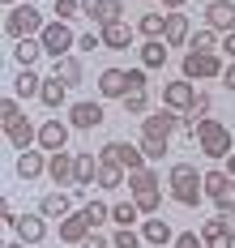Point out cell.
I'll return each instance as SVG.
<instances>
[{
  "instance_id": "cell-1",
  "label": "cell",
  "mask_w": 235,
  "mask_h": 248,
  "mask_svg": "<svg viewBox=\"0 0 235 248\" xmlns=\"http://www.w3.org/2000/svg\"><path fill=\"white\" fill-rule=\"evenodd\" d=\"M167 184H171V197L180 201L184 210H197L201 197H206V175L197 171V163H171Z\"/></svg>"
},
{
  "instance_id": "cell-2",
  "label": "cell",
  "mask_w": 235,
  "mask_h": 248,
  "mask_svg": "<svg viewBox=\"0 0 235 248\" xmlns=\"http://www.w3.org/2000/svg\"><path fill=\"white\" fill-rule=\"evenodd\" d=\"M184 128L201 141L206 158H227L231 154V124L214 120V116H201V120H184Z\"/></svg>"
},
{
  "instance_id": "cell-3",
  "label": "cell",
  "mask_w": 235,
  "mask_h": 248,
  "mask_svg": "<svg viewBox=\"0 0 235 248\" xmlns=\"http://www.w3.org/2000/svg\"><path fill=\"white\" fill-rule=\"evenodd\" d=\"M129 193H132V201L141 205V214H158V205H162V180H158L154 167L129 171Z\"/></svg>"
},
{
  "instance_id": "cell-4",
  "label": "cell",
  "mask_w": 235,
  "mask_h": 248,
  "mask_svg": "<svg viewBox=\"0 0 235 248\" xmlns=\"http://www.w3.org/2000/svg\"><path fill=\"white\" fill-rule=\"evenodd\" d=\"M43 13L34 9V4H17V9H9V17H4V34L17 43V39H39L43 34Z\"/></svg>"
},
{
  "instance_id": "cell-5",
  "label": "cell",
  "mask_w": 235,
  "mask_h": 248,
  "mask_svg": "<svg viewBox=\"0 0 235 248\" xmlns=\"http://www.w3.org/2000/svg\"><path fill=\"white\" fill-rule=\"evenodd\" d=\"M222 51H188L184 56V77L188 81H209V77H222Z\"/></svg>"
},
{
  "instance_id": "cell-6",
  "label": "cell",
  "mask_w": 235,
  "mask_h": 248,
  "mask_svg": "<svg viewBox=\"0 0 235 248\" xmlns=\"http://www.w3.org/2000/svg\"><path fill=\"white\" fill-rule=\"evenodd\" d=\"M39 43H43V51H47L52 60H60V56H69V51L77 47V34H73L69 22H47L43 34H39Z\"/></svg>"
},
{
  "instance_id": "cell-7",
  "label": "cell",
  "mask_w": 235,
  "mask_h": 248,
  "mask_svg": "<svg viewBox=\"0 0 235 248\" xmlns=\"http://www.w3.org/2000/svg\"><path fill=\"white\" fill-rule=\"evenodd\" d=\"M176 128H184L180 111H171V107H158V111H150V116L141 120V137H171Z\"/></svg>"
},
{
  "instance_id": "cell-8",
  "label": "cell",
  "mask_w": 235,
  "mask_h": 248,
  "mask_svg": "<svg viewBox=\"0 0 235 248\" xmlns=\"http://www.w3.org/2000/svg\"><path fill=\"white\" fill-rule=\"evenodd\" d=\"M47 175H52L56 188H69V184H77V154H69V150H56L52 158H47Z\"/></svg>"
},
{
  "instance_id": "cell-9",
  "label": "cell",
  "mask_w": 235,
  "mask_h": 248,
  "mask_svg": "<svg viewBox=\"0 0 235 248\" xmlns=\"http://www.w3.org/2000/svg\"><path fill=\"white\" fill-rule=\"evenodd\" d=\"M192 103H197V86H192L188 77L162 86V107H171V111H192Z\"/></svg>"
},
{
  "instance_id": "cell-10",
  "label": "cell",
  "mask_w": 235,
  "mask_h": 248,
  "mask_svg": "<svg viewBox=\"0 0 235 248\" xmlns=\"http://www.w3.org/2000/svg\"><path fill=\"white\" fill-rule=\"evenodd\" d=\"M103 158H116L124 171H141L146 167V154H141V146H132V141H107Z\"/></svg>"
},
{
  "instance_id": "cell-11",
  "label": "cell",
  "mask_w": 235,
  "mask_h": 248,
  "mask_svg": "<svg viewBox=\"0 0 235 248\" xmlns=\"http://www.w3.org/2000/svg\"><path fill=\"white\" fill-rule=\"evenodd\" d=\"M4 137H9V146L17 150H30V146H39V124L30 120V116H22V120H13V124H4Z\"/></svg>"
},
{
  "instance_id": "cell-12",
  "label": "cell",
  "mask_w": 235,
  "mask_h": 248,
  "mask_svg": "<svg viewBox=\"0 0 235 248\" xmlns=\"http://www.w3.org/2000/svg\"><path fill=\"white\" fill-rule=\"evenodd\" d=\"M47 158H52V154H47V150H39V146H30V150H22V154H17V175H22V180H39V175H47Z\"/></svg>"
},
{
  "instance_id": "cell-13",
  "label": "cell",
  "mask_w": 235,
  "mask_h": 248,
  "mask_svg": "<svg viewBox=\"0 0 235 248\" xmlns=\"http://www.w3.org/2000/svg\"><path fill=\"white\" fill-rule=\"evenodd\" d=\"M206 26H214L218 34L235 30V0H209L206 4Z\"/></svg>"
},
{
  "instance_id": "cell-14",
  "label": "cell",
  "mask_w": 235,
  "mask_h": 248,
  "mask_svg": "<svg viewBox=\"0 0 235 248\" xmlns=\"http://www.w3.org/2000/svg\"><path fill=\"white\" fill-rule=\"evenodd\" d=\"M132 86H129V69H103L99 73V94L103 99H124Z\"/></svg>"
},
{
  "instance_id": "cell-15",
  "label": "cell",
  "mask_w": 235,
  "mask_h": 248,
  "mask_svg": "<svg viewBox=\"0 0 235 248\" xmlns=\"http://www.w3.org/2000/svg\"><path fill=\"white\" fill-rule=\"evenodd\" d=\"M69 146V124L60 120H43L39 124V150H47V154H56V150Z\"/></svg>"
},
{
  "instance_id": "cell-16",
  "label": "cell",
  "mask_w": 235,
  "mask_h": 248,
  "mask_svg": "<svg viewBox=\"0 0 235 248\" xmlns=\"http://www.w3.org/2000/svg\"><path fill=\"white\" fill-rule=\"evenodd\" d=\"M188 34H192V26H188V17H184V9L167 13V30H162L167 47H188Z\"/></svg>"
},
{
  "instance_id": "cell-17",
  "label": "cell",
  "mask_w": 235,
  "mask_h": 248,
  "mask_svg": "<svg viewBox=\"0 0 235 248\" xmlns=\"http://www.w3.org/2000/svg\"><path fill=\"white\" fill-rule=\"evenodd\" d=\"M69 124L73 128H99L103 124V103H73L69 107Z\"/></svg>"
},
{
  "instance_id": "cell-18",
  "label": "cell",
  "mask_w": 235,
  "mask_h": 248,
  "mask_svg": "<svg viewBox=\"0 0 235 248\" xmlns=\"http://www.w3.org/2000/svg\"><path fill=\"white\" fill-rule=\"evenodd\" d=\"M13 231H17L22 244H43V240H47V223H43V214H22Z\"/></svg>"
},
{
  "instance_id": "cell-19",
  "label": "cell",
  "mask_w": 235,
  "mask_h": 248,
  "mask_svg": "<svg viewBox=\"0 0 235 248\" xmlns=\"http://www.w3.org/2000/svg\"><path fill=\"white\" fill-rule=\"evenodd\" d=\"M99 34H103V47H111V51H124V47H132V30L129 22H111V26H99Z\"/></svg>"
},
{
  "instance_id": "cell-20",
  "label": "cell",
  "mask_w": 235,
  "mask_h": 248,
  "mask_svg": "<svg viewBox=\"0 0 235 248\" xmlns=\"http://www.w3.org/2000/svg\"><path fill=\"white\" fill-rule=\"evenodd\" d=\"M39 214H43V218H69V214H73V201H69V193H64V188L43 193V201H39Z\"/></svg>"
},
{
  "instance_id": "cell-21",
  "label": "cell",
  "mask_w": 235,
  "mask_h": 248,
  "mask_svg": "<svg viewBox=\"0 0 235 248\" xmlns=\"http://www.w3.org/2000/svg\"><path fill=\"white\" fill-rule=\"evenodd\" d=\"M141 240H146V244H176V231H171V223H167V218L150 214V218L141 223Z\"/></svg>"
},
{
  "instance_id": "cell-22",
  "label": "cell",
  "mask_w": 235,
  "mask_h": 248,
  "mask_svg": "<svg viewBox=\"0 0 235 248\" xmlns=\"http://www.w3.org/2000/svg\"><path fill=\"white\" fill-rule=\"evenodd\" d=\"M9 90H13L22 103H30V99H39V94H43V77L34 73V69H22V73L13 77V86H9Z\"/></svg>"
},
{
  "instance_id": "cell-23",
  "label": "cell",
  "mask_w": 235,
  "mask_h": 248,
  "mask_svg": "<svg viewBox=\"0 0 235 248\" xmlns=\"http://www.w3.org/2000/svg\"><path fill=\"white\" fill-rule=\"evenodd\" d=\"M90 231H94V227L86 223V214H81V210H77V214H69V218H60V240H64V244H81Z\"/></svg>"
},
{
  "instance_id": "cell-24",
  "label": "cell",
  "mask_w": 235,
  "mask_h": 248,
  "mask_svg": "<svg viewBox=\"0 0 235 248\" xmlns=\"http://www.w3.org/2000/svg\"><path fill=\"white\" fill-rule=\"evenodd\" d=\"M69 90H73V86H69V81H64V77H43V94H39V103H43V107H52V111H56V107H60V103H64V99H69Z\"/></svg>"
},
{
  "instance_id": "cell-25",
  "label": "cell",
  "mask_w": 235,
  "mask_h": 248,
  "mask_svg": "<svg viewBox=\"0 0 235 248\" xmlns=\"http://www.w3.org/2000/svg\"><path fill=\"white\" fill-rule=\"evenodd\" d=\"M167 39H146L141 43V69H162L167 64Z\"/></svg>"
},
{
  "instance_id": "cell-26",
  "label": "cell",
  "mask_w": 235,
  "mask_h": 248,
  "mask_svg": "<svg viewBox=\"0 0 235 248\" xmlns=\"http://www.w3.org/2000/svg\"><path fill=\"white\" fill-rule=\"evenodd\" d=\"M120 184H124V167H120L116 158H103V154H99V188L111 193V188H120Z\"/></svg>"
},
{
  "instance_id": "cell-27",
  "label": "cell",
  "mask_w": 235,
  "mask_h": 248,
  "mask_svg": "<svg viewBox=\"0 0 235 248\" xmlns=\"http://www.w3.org/2000/svg\"><path fill=\"white\" fill-rule=\"evenodd\" d=\"M218 43H222V34L214 26H197L188 34V51H218Z\"/></svg>"
},
{
  "instance_id": "cell-28",
  "label": "cell",
  "mask_w": 235,
  "mask_h": 248,
  "mask_svg": "<svg viewBox=\"0 0 235 248\" xmlns=\"http://www.w3.org/2000/svg\"><path fill=\"white\" fill-rule=\"evenodd\" d=\"M39 56H47L39 39H17V47H13V60H17L22 69H34V60H39Z\"/></svg>"
},
{
  "instance_id": "cell-29",
  "label": "cell",
  "mask_w": 235,
  "mask_h": 248,
  "mask_svg": "<svg viewBox=\"0 0 235 248\" xmlns=\"http://www.w3.org/2000/svg\"><path fill=\"white\" fill-rule=\"evenodd\" d=\"M201 235H206V248H235V235H231V231H222L218 218H209V223L201 227Z\"/></svg>"
},
{
  "instance_id": "cell-30",
  "label": "cell",
  "mask_w": 235,
  "mask_h": 248,
  "mask_svg": "<svg viewBox=\"0 0 235 248\" xmlns=\"http://www.w3.org/2000/svg\"><path fill=\"white\" fill-rule=\"evenodd\" d=\"M137 214H141V205H137L132 197L111 205V223H116V227H137Z\"/></svg>"
},
{
  "instance_id": "cell-31",
  "label": "cell",
  "mask_w": 235,
  "mask_h": 248,
  "mask_svg": "<svg viewBox=\"0 0 235 248\" xmlns=\"http://www.w3.org/2000/svg\"><path fill=\"white\" fill-rule=\"evenodd\" d=\"M99 184V158L94 154H77V188Z\"/></svg>"
},
{
  "instance_id": "cell-32",
  "label": "cell",
  "mask_w": 235,
  "mask_h": 248,
  "mask_svg": "<svg viewBox=\"0 0 235 248\" xmlns=\"http://www.w3.org/2000/svg\"><path fill=\"white\" fill-rule=\"evenodd\" d=\"M81 214H86V223L94 227V231H99L103 223H111V205H107V201H94V197L81 205Z\"/></svg>"
},
{
  "instance_id": "cell-33",
  "label": "cell",
  "mask_w": 235,
  "mask_h": 248,
  "mask_svg": "<svg viewBox=\"0 0 235 248\" xmlns=\"http://www.w3.org/2000/svg\"><path fill=\"white\" fill-rule=\"evenodd\" d=\"M56 77H64V81L77 90L81 86V60L77 56H60V60H56Z\"/></svg>"
},
{
  "instance_id": "cell-34",
  "label": "cell",
  "mask_w": 235,
  "mask_h": 248,
  "mask_svg": "<svg viewBox=\"0 0 235 248\" xmlns=\"http://www.w3.org/2000/svg\"><path fill=\"white\" fill-rule=\"evenodd\" d=\"M137 30H141L146 39H162V30H167V17H162V13H141V17H137Z\"/></svg>"
},
{
  "instance_id": "cell-35",
  "label": "cell",
  "mask_w": 235,
  "mask_h": 248,
  "mask_svg": "<svg viewBox=\"0 0 235 248\" xmlns=\"http://www.w3.org/2000/svg\"><path fill=\"white\" fill-rule=\"evenodd\" d=\"M124 111L129 116H150V94L146 90H129L124 94Z\"/></svg>"
},
{
  "instance_id": "cell-36",
  "label": "cell",
  "mask_w": 235,
  "mask_h": 248,
  "mask_svg": "<svg viewBox=\"0 0 235 248\" xmlns=\"http://www.w3.org/2000/svg\"><path fill=\"white\" fill-rule=\"evenodd\" d=\"M227 188H231V175H227V171H206V197L218 201Z\"/></svg>"
},
{
  "instance_id": "cell-37",
  "label": "cell",
  "mask_w": 235,
  "mask_h": 248,
  "mask_svg": "<svg viewBox=\"0 0 235 248\" xmlns=\"http://www.w3.org/2000/svg\"><path fill=\"white\" fill-rule=\"evenodd\" d=\"M111 244L116 248H141L146 240H141V231H132V227H116V231H111Z\"/></svg>"
},
{
  "instance_id": "cell-38",
  "label": "cell",
  "mask_w": 235,
  "mask_h": 248,
  "mask_svg": "<svg viewBox=\"0 0 235 248\" xmlns=\"http://www.w3.org/2000/svg\"><path fill=\"white\" fill-rule=\"evenodd\" d=\"M22 116H26V111H22V99H17V94H4V99H0V120L4 124L22 120Z\"/></svg>"
},
{
  "instance_id": "cell-39",
  "label": "cell",
  "mask_w": 235,
  "mask_h": 248,
  "mask_svg": "<svg viewBox=\"0 0 235 248\" xmlns=\"http://www.w3.org/2000/svg\"><path fill=\"white\" fill-rule=\"evenodd\" d=\"M141 154L146 158H167V137H141Z\"/></svg>"
},
{
  "instance_id": "cell-40",
  "label": "cell",
  "mask_w": 235,
  "mask_h": 248,
  "mask_svg": "<svg viewBox=\"0 0 235 248\" xmlns=\"http://www.w3.org/2000/svg\"><path fill=\"white\" fill-rule=\"evenodd\" d=\"M56 4V22H73L81 13V0H52Z\"/></svg>"
},
{
  "instance_id": "cell-41",
  "label": "cell",
  "mask_w": 235,
  "mask_h": 248,
  "mask_svg": "<svg viewBox=\"0 0 235 248\" xmlns=\"http://www.w3.org/2000/svg\"><path fill=\"white\" fill-rule=\"evenodd\" d=\"M111 22H124V0H103V22L99 26H111Z\"/></svg>"
},
{
  "instance_id": "cell-42",
  "label": "cell",
  "mask_w": 235,
  "mask_h": 248,
  "mask_svg": "<svg viewBox=\"0 0 235 248\" xmlns=\"http://www.w3.org/2000/svg\"><path fill=\"white\" fill-rule=\"evenodd\" d=\"M176 248H206V235L201 231H180L176 235Z\"/></svg>"
},
{
  "instance_id": "cell-43",
  "label": "cell",
  "mask_w": 235,
  "mask_h": 248,
  "mask_svg": "<svg viewBox=\"0 0 235 248\" xmlns=\"http://www.w3.org/2000/svg\"><path fill=\"white\" fill-rule=\"evenodd\" d=\"M94 47H103V34H99V30H86V34H77V51H94Z\"/></svg>"
},
{
  "instance_id": "cell-44",
  "label": "cell",
  "mask_w": 235,
  "mask_h": 248,
  "mask_svg": "<svg viewBox=\"0 0 235 248\" xmlns=\"http://www.w3.org/2000/svg\"><path fill=\"white\" fill-rule=\"evenodd\" d=\"M81 17L86 22H103V0H81Z\"/></svg>"
},
{
  "instance_id": "cell-45",
  "label": "cell",
  "mask_w": 235,
  "mask_h": 248,
  "mask_svg": "<svg viewBox=\"0 0 235 248\" xmlns=\"http://www.w3.org/2000/svg\"><path fill=\"white\" fill-rule=\"evenodd\" d=\"M146 73H150V69H129V86L132 90H146Z\"/></svg>"
},
{
  "instance_id": "cell-46",
  "label": "cell",
  "mask_w": 235,
  "mask_h": 248,
  "mask_svg": "<svg viewBox=\"0 0 235 248\" xmlns=\"http://www.w3.org/2000/svg\"><path fill=\"white\" fill-rule=\"evenodd\" d=\"M107 244H111V240H107V235H99V231H90V235L81 240V248H107Z\"/></svg>"
},
{
  "instance_id": "cell-47",
  "label": "cell",
  "mask_w": 235,
  "mask_h": 248,
  "mask_svg": "<svg viewBox=\"0 0 235 248\" xmlns=\"http://www.w3.org/2000/svg\"><path fill=\"white\" fill-rule=\"evenodd\" d=\"M218 210H235V175H231V188L218 197Z\"/></svg>"
},
{
  "instance_id": "cell-48",
  "label": "cell",
  "mask_w": 235,
  "mask_h": 248,
  "mask_svg": "<svg viewBox=\"0 0 235 248\" xmlns=\"http://www.w3.org/2000/svg\"><path fill=\"white\" fill-rule=\"evenodd\" d=\"M218 223H222V231L235 235V210H218Z\"/></svg>"
},
{
  "instance_id": "cell-49",
  "label": "cell",
  "mask_w": 235,
  "mask_h": 248,
  "mask_svg": "<svg viewBox=\"0 0 235 248\" xmlns=\"http://www.w3.org/2000/svg\"><path fill=\"white\" fill-rule=\"evenodd\" d=\"M218 51H222V56H231V60H235V30H231V34H222V43H218Z\"/></svg>"
},
{
  "instance_id": "cell-50",
  "label": "cell",
  "mask_w": 235,
  "mask_h": 248,
  "mask_svg": "<svg viewBox=\"0 0 235 248\" xmlns=\"http://www.w3.org/2000/svg\"><path fill=\"white\" fill-rule=\"evenodd\" d=\"M222 86H227V90H235V60L222 69Z\"/></svg>"
},
{
  "instance_id": "cell-51",
  "label": "cell",
  "mask_w": 235,
  "mask_h": 248,
  "mask_svg": "<svg viewBox=\"0 0 235 248\" xmlns=\"http://www.w3.org/2000/svg\"><path fill=\"white\" fill-rule=\"evenodd\" d=\"M162 4H167V9H171V13H176V9H184V4H188V0H162Z\"/></svg>"
},
{
  "instance_id": "cell-52",
  "label": "cell",
  "mask_w": 235,
  "mask_h": 248,
  "mask_svg": "<svg viewBox=\"0 0 235 248\" xmlns=\"http://www.w3.org/2000/svg\"><path fill=\"white\" fill-rule=\"evenodd\" d=\"M4 4H9V9H17V4H22V0H4Z\"/></svg>"
},
{
  "instance_id": "cell-53",
  "label": "cell",
  "mask_w": 235,
  "mask_h": 248,
  "mask_svg": "<svg viewBox=\"0 0 235 248\" xmlns=\"http://www.w3.org/2000/svg\"><path fill=\"white\" fill-rule=\"evenodd\" d=\"M4 248H26V244H22V240H17V244H4Z\"/></svg>"
},
{
  "instance_id": "cell-54",
  "label": "cell",
  "mask_w": 235,
  "mask_h": 248,
  "mask_svg": "<svg viewBox=\"0 0 235 248\" xmlns=\"http://www.w3.org/2000/svg\"><path fill=\"white\" fill-rule=\"evenodd\" d=\"M231 175H235V150H231Z\"/></svg>"
}]
</instances>
